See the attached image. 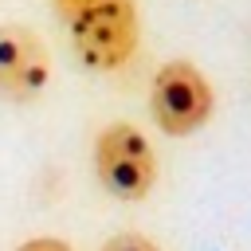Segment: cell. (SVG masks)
Here are the masks:
<instances>
[{"instance_id":"cell-1","label":"cell","mask_w":251,"mask_h":251,"mask_svg":"<svg viewBox=\"0 0 251 251\" xmlns=\"http://www.w3.org/2000/svg\"><path fill=\"white\" fill-rule=\"evenodd\" d=\"M71 51L94 75H114L133 63L141 47V8L137 0H90L71 24Z\"/></svg>"},{"instance_id":"cell-3","label":"cell","mask_w":251,"mask_h":251,"mask_svg":"<svg viewBox=\"0 0 251 251\" xmlns=\"http://www.w3.org/2000/svg\"><path fill=\"white\" fill-rule=\"evenodd\" d=\"M149 114L165 137H192L216 114V86L192 59H165L149 82Z\"/></svg>"},{"instance_id":"cell-7","label":"cell","mask_w":251,"mask_h":251,"mask_svg":"<svg viewBox=\"0 0 251 251\" xmlns=\"http://www.w3.org/2000/svg\"><path fill=\"white\" fill-rule=\"evenodd\" d=\"M86 4H90V0H51V12H55V20H59V24H71Z\"/></svg>"},{"instance_id":"cell-4","label":"cell","mask_w":251,"mask_h":251,"mask_svg":"<svg viewBox=\"0 0 251 251\" xmlns=\"http://www.w3.org/2000/svg\"><path fill=\"white\" fill-rule=\"evenodd\" d=\"M51 86V51L27 24H0V98L31 106Z\"/></svg>"},{"instance_id":"cell-2","label":"cell","mask_w":251,"mask_h":251,"mask_svg":"<svg viewBox=\"0 0 251 251\" xmlns=\"http://www.w3.org/2000/svg\"><path fill=\"white\" fill-rule=\"evenodd\" d=\"M90 161H94L98 184L122 204H141L161 176L157 149L133 122H106L94 133Z\"/></svg>"},{"instance_id":"cell-5","label":"cell","mask_w":251,"mask_h":251,"mask_svg":"<svg viewBox=\"0 0 251 251\" xmlns=\"http://www.w3.org/2000/svg\"><path fill=\"white\" fill-rule=\"evenodd\" d=\"M98 251H161V243L149 239V235H141V231H118V235H110Z\"/></svg>"},{"instance_id":"cell-6","label":"cell","mask_w":251,"mask_h":251,"mask_svg":"<svg viewBox=\"0 0 251 251\" xmlns=\"http://www.w3.org/2000/svg\"><path fill=\"white\" fill-rule=\"evenodd\" d=\"M12 251H75V247L67 239H59V235H31V239L16 243Z\"/></svg>"}]
</instances>
